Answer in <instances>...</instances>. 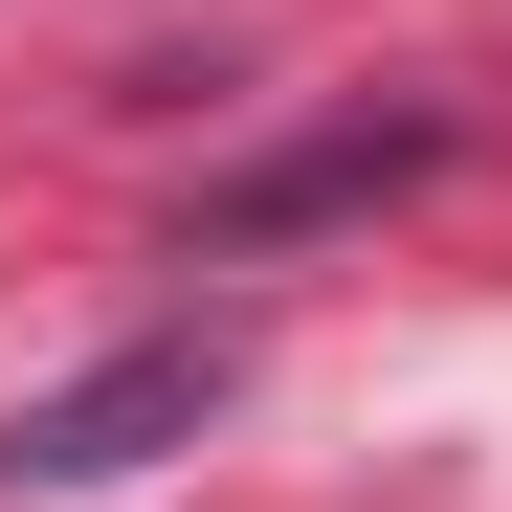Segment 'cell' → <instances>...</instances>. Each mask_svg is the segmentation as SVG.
Here are the masks:
<instances>
[{"mask_svg":"<svg viewBox=\"0 0 512 512\" xmlns=\"http://www.w3.org/2000/svg\"><path fill=\"white\" fill-rule=\"evenodd\" d=\"M245 401V334H134V357H90V379H45L23 423H0V490H134V468H179L201 423Z\"/></svg>","mask_w":512,"mask_h":512,"instance_id":"1","label":"cell"},{"mask_svg":"<svg viewBox=\"0 0 512 512\" xmlns=\"http://www.w3.org/2000/svg\"><path fill=\"white\" fill-rule=\"evenodd\" d=\"M423 112H379V134H312V156H268V179H223L201 201V245H268V223H334V201H379V179H423Z\"/></svg>","mask_w":512,"mask_h":512,"instance_id":"2","label":"cell"}]
</instances>
